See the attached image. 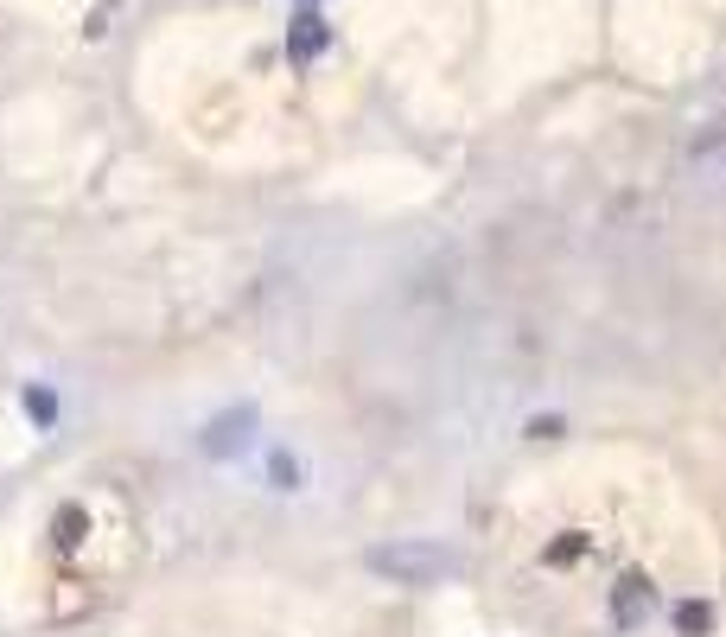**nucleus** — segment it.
Returning <instances> with one entry per match:
<instances>
[{
	"mask_svg": "<svg viewBox=\"0 0 726 637\" xmlns=\"http://www.w3.org/2000/svg\"><path fill=\"white\" fill-rule=\"evenodd\" d=\"M83 536H90V510H83V504H64L58 516H51V542H58V548H77Z\"/></svg>",
	"mask_w": 726,
	"mask_h": 637,
	"instance_id": "obj_5",
	"label": "nucleus"
},
{
	"mask_svg": "<svg viewBox=\"0 0 726 637\" xmlns=\"http://www.w3.org/2000/svg\"><path fill=\"white\" fill-rule=\"evenodd\" d=\"M268 478H274V491H300V459H293V453H274L268 459Z\"/></svg>",
	"mask_w": 726,
	"mask_h": 637,
	"instance_id": "obj_7",
	"label": "nucleus"
},
{
	"mask_svg": "<svg viewBox=\"0 0 726 637\" xmlns=\"http://www.w3.org/2000/svg\"><path fill=\"white\" fill-rule=\"evenodd\" d=\"M676 631L682 637H707V631H714V606H707V599H682V606H676Z\"/></svg>",
	"mask_w": 726,
	"mask_h": 637,
	"instance_id": "obj_6",
	"label": "nucleus"
},
{
	"mask_svg": "<svg viewBox=\"0 0 726 637\" xmlns=\"http://www.w3.org/2000/svg\"><path fill=\"white\" fill-rule=\"evenodd\" d=\"M249 434H255V408L242 402V408H230V415H217V421H204V434H198V446L211 459H236L242 446H249Z\"/></svg>",
	"mask_w": 726,
	"mask_h": 637,
	"instance_id": "obj_2",
	"label": "nucleus"
},
{
	"mask_svg": "<svg viewBox=\"0 0 726 637\" xmlns=\"http://www.w3.org/2000/svg\"><path fill=\"white\" fill-rule=\"evenodd\" d=\"M363 561H370V574L395 580V587H434V580L459 574V555L440 542H376Z\"/></svg>",
	"mask_w": 726,
	"mask_h": 637,
	"instance_id": "obj_1",
	"label": "nucleus"
},
{
	"mask_svg": "<svg viewBox=\"0 0 726 637\" xmlns=\"http://www.w3.org/2000/svg\"><path fill=\"white\" fill-rule=\"evenodd\" d=\"M325 39H332V32H325L319 13H300V20L287 26V58H293V64H313L319 51H325Z\"/></svg>",
	"mask_w": 726,
	"mask_h": 637,
	"instance_id": "obj_4",
	"label": "nucleus"
},
{
	"mask_svg": "<svg viewBox=\"0 0 726 637\" xmlns=\"http://www.w3.org/2000/svg\"><path fill=\"white\" fill-rule=\"evenodd\" d=\"M26 415L39 421V427H51V421H58V402H51V389H26Z\"/></svg>",
	"mask_w": 726,
	"mask_h": 637,
	"instance_id": "obj_8",
	"label": "nucleus"
},
{
	"mask_svg": "<svg viewBox=\"0 0 726 637\" xmlns=\"http://www.w3.org/2000/svg\"><path fill=\"white\" fill-rule=\"evenodd\" d=\"M561 434V421L555 415H542V421H529V440H555Z\"/></svg>",
	"mask_w": 726,
	"mask_h": 637,
	"instance_id": "obj_9",
	"label": "nucleus"
},
{
	"mask_svg": "<svg viewBox=\"0 0 726 637\" xmlns=\"http://www.w3.org/2000/svg\"><path fill=\"white\" fill-rule=\"evenodd\" d=\"M650 612H656L650 574H625V580L612 587V625H618V631H637V625H650Z\"/></svg>",
	"mask_w": 726,
	"mask_h": 637,
	"instance_id": "obj_3",
	"label": "nucleus"
}]
</instances>
